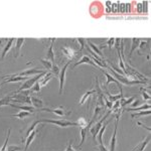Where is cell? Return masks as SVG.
I'll use <instances>...</instances> for the list:
<instances>
[{
	"label": "cell",
	"instance_id": "cell-1",
	"mask_svg": "<svg viewBox=\"0 0 151 151\" xmlns=\"http://www.w3.org/2000/svg\"><path fill=\"white\" fill-rule=\"evenodd\" d=\"M110 114H111V111H108V113L105 114V116L102 117V118L100 119L98 122L95 123V124H92V127H90V132H91L92 136H93V139H94L95 141L97 140V135H98L100 129H101V127L103 126V124H104V122H105V120H106V119L108 118Z\"/></svg>",
	"mask_w": 151,
	"mask_h": 151
},
{
	"label": "cell",
	"instance_id": "cell-2",
	"mask_svg": "<svg viewBox=\"0 0 151 151\" xmlns=\"http://www.w3.org/2000/svg\"><path fill=\"white\" fill-rule=\"evenodd\" d=\"M40 122H45V123H50L53 124V125H57L58 127L62 128H67V127H70V126H75V127H78L77 123L76 122H70L69 120H52V119H40Z\"/></svg>",
	"mask_w": 151,
	"mask_h": 151
},
{
	"label": "cell",
	"instance_id": "cell-3",
	"mask_svg": "<svg viewBox=\"0 0 151 151\" xmlns=\"http://www.w3.org/2000/svg\"><path fill=\"white\" fill-rule=\"evenodd\" d=\"M45 73H47V72H43L42 74L37 75L36 77H33V78H31V79H27L22 85H21L20 88H19L17 91H16V93H19V92H21V91H25V90H30L31 88L33 87V85H35V83L37 82L43 75L45 74Z\"/></svg>",
	"mask_w": 151,
	"mask_h": 151
},
{
	"label": "cell",
	"instance_id": "cell-4",
	"mask_svg": "<svg viewBox=\"0 0 151 151\" xmlns=\"http://www.w3.org/2000/svg\"><path fill=\"white\" fill-rule=\"evenodd\" d=\"M29 94H30V91H29V90L21 91V92H19V93H17V95H13V96H12V100L16 101V103L30 104L31 100H30V97H29Z\"/></svg>",
	"mask_w": 151,
	"mask_h": 151
},
{
	"label": "cell",
	"instance_id": "cell-5",
	"mask_svg": "<svg viewBox=\"0 0 151 151\" xmlns=\"http://www.w3.org/2000/svg\"><path fill=\"white\" fill-rule=\"evenodd\" d=\"M70 64V60H69V62L64 65V68L60 70V75H58V78H60V90H58V94L60 95L63 94V90H64V87H65V73H67V70H68V68H69Z\"/></svg>",
	"mask_w": 151,
	"mask_h": 151
},
{
	"label": "cell",
	"instance_id": "cell-6",
	"mask_svg": "<svg viewBox=\"0 0 151 151\" xmlns=\"http://www.w3.org/2000/svg\"><path fill=\"white\" fill-rule=\"evenodd\" d=\"M121 112L116 114V118H115V128H114V133L112 136V139L110 142V151H115L116 149V143H117V129H118V122H119V118H120Z\"/></svg>",
	"mask_w": 151,
	"mask_h": 151
},
{
	"label": "cell",
	"instance_id": "cell-7",
	"mask_svg": "<svg viewBox=\"0 0 151 151\" xmlns=\"http://www.w3.org/2000/svg\"><path fill=\"white\" fill-rule=\"evenodd\" d=\"M41 111H47V112H50V113H53L55 115L57 116H60V117H64V116H67V115H70L72 114V111H67L63 108L62 106L60 108H55V109H50V108H42Z\"/></svg>",
	"mask_w": 151,
	"mask_h": 151
},
{
	"label": "cell",
	"instance_id": "cell-8",
	"mask_svg": "<svg viewBox=\"0 0 151 151\" xmlns=\"http://www.w3.org/2000/svg\"><path fill=\"white\" fill-rule=\"evenodd\" d=\"M103 73H104V75L106 76V78H107V82H106V88H105V91H107V87L110 85V83H115V84L118 86L119 88V90L121 91V94H123V92H122V85L120 84L117 80L115 79V78L113 77V76H111L110 74H109L108 72H105V70H103Z\"/></svg>",
	"mask_w": 151,
	"mask_h": 151
},
{
	"label": "cell",
	"instance_id": "cell-9",
	"mask_svg": "<svg viewBox=\"0 0 151 151\" xmlns=\"http://www.w3.org/2000/svg\"><path fill=\"white\" fill-rule=\"evenodd\" d=\"M150 142V135H147L146 137L143 139L139 144H137L135 146V147L133 148L132 151H144L146 146L148 145V143Z\"/></svg>",
	"mask_w": 151,
	"mask_h": 151
},
{
	"label": "cell",
	"instance_id": "cell-10",
	"mask_svg": "<svg viewBox=\"0 0 151 151\" xmlns=\"http://www.w3.org/2000/svg\"><path fill=\"white\" fill-rule=\"evenodd\" d=\"M83 64H88V65H93V67L95 68H98L96 65H95V63L92 60V58H90V57H88V55H84L81 60H79L78 63H76V64L73 65V69H75L76 67H78V65H83Z\"/></svg>",
	"mask_w": 151,
	"mask_h": 151
},
{
	"label": "cell",
	"instance_id": "cell-11",
	"mask_svg": "<svg viewBox=\"0 0 151 151\" xmlns=\"http://www.w3.org/2000/svg\"><path fill=\"white\" fill-rule=\"evenodd\" d=\"M25 42V38H17L15 41V50H14V58H17L20 55V50L22 45Z\"/></svg>",
	"mask_w": 151,
	"mask_h": 151
},
{
	"label": "cell",
	"instance_id": "cell-12",
	"mask_svg": "<svg viewBox=\"0 0 151 151\" xmlns=\"http://www.w3.org/2000/svg\"><path fill=\"white\" fill-rule=\"evenodd\" d=\"M27 80V77H22V76H16V75H11L9 79H7L6 81L3 82V84H7V83H17V82H25Z\"/></svg>",
	"mask_w": 151,
	"mask_h": 151
},
{
	"label": "cell",
	"instance_id": "cell-13",
	"mask_svg": "<svg viewBox=\"0 0 151 151\" xmlns=\"http://www.w3.org/2000/svg\"><path fill=\"white\" fill-rule=\"evenodd\" d=\"M52 78H53V75L52 74V73H45V74L43 75L40 80H38V83H40V87L47 86V84L52 79Z\"/></svg>",
	"mask_w": 151,
	"mask_h": 151
},
{
	"label": "cell",
	"instance_id": "cell-14",
	"mask_svg": "<svg viewBox=\"0 0 151 151\" xmlns=\"http://www.w3.org/2000/svg\"><path fill=\"white\" fill-rule=\"evenodd\" d=\"M63 52H64V55L65 58H70V60H73L76 55H77V53H79V52H75L73 48H70L69 47H63Z\"/></svg>",
	"mask_w": 151,
	"mask_h": 151
},
{
	"label": "cell",
	"instance_id": "cell-15",
	"mask_svg": "<svg viewBox=\"0 0 151 151\" xmlns=\"http://www.w3.org/2000/svg\"><path fill=\"white\" fill-rule=\"evenodd\" d=\"M45 70H38L36 69H29V70H22L21 73L19 74H15L16 76H22V77H27V76H31V75H35V74H42Z\"/></svg>",
	"mask_w": 151,
	"mask_h": 151
},
{
	"label": "cell",
	"instance_id": "cell-16",
	"mask_svg": "<svg viewBox=\"0 0 151 151\" xmlns=\"http://www.w3.org/2000/svg\"><path fill=\"white\" fill-rule=\"evenodd\" d=\"M52 43H50V47H48V50H47V60H48L50 62H52V64L55 63V52H53V42L55 41V38H52L50 40Z\"/></svg>",
	"mask_w": 151,
	"mask_h": 151
},
{
	"label": "cell",
	"instance_id": "cell-17",
	"mask_svg": "<svg viewBox=\"0 0 151 151\" xmlns=\"http://www.w3.org/2000/svg\"><path fill=\"white\" fill-rule=\"evenodd\" d=\"M35 135H36V131H35V130H33L32 132H31V133L27 136V137H26V139H25V146H24V150H23V151H27L28 147L31 145L32 141L35 140Z\"/></svg>",
	"mask_w": 151,
	"mask_h": 151
},
{
	"label": "cell",
	"instance_id": "cell-18",
	"mask_svg": "<svg viewBox=\"0 0 151 151\" xmlns=\"http://www.w3.org/2000/svg\"><path fill=\"white\" fill-rule=\"evenodd\" d=\"M31 103H32V107H35V109H42L43 108V101L40 98L37 97H30Z\"/></svg>",
	"mask_w": 151,
	"mask_h": 151
},
{
	"label": "cell",
	"instance_id": "cell-19",
	"mask_svg": "<svg viewBox=\"0 0 151 151\" xmlns=\"http://www.w3.org/2000/svg\"><path fill=\"white\" fill-rule=\"evenodd\" d=\"M9 106L13 107V108H16V109H19L21 111H27V112H30V113H33L35 111V108L32 106H27V105H24V106H21V105H14V104H10Z\"/></svg>",
	"mask_w": 151,
	"mask_h": 151
},
{
	"label": "cell",
	"instance_id": "cell-20",
	"mask_svg": "<svg viewBox=\"0 0 151 151\" xmlns=\"http://www.w3.org/2000/svg\"><path fill=\"white\" fill-rule=\"evenodd\" d=\"M87 43L90 45V47H91V48H90V50H92V52H93L95 53V55H98V57H100V58H103V53H102L101 50H100V48H99L98 45H95V43H93L91 40H87Z\"/></svg>",
	"mask_w": 151,
	"mask_h": 151
},
{
	"label": "cell",
	"instance_id": "cell-21",
	"mask_svg": "<svg viewBox=\"0 0 151 151\" xmlns=\"http://www.w3.org/2000/svg\"><path fill=\"white\" fill-rule=\"evenodd\" d=\"M140 41H141L140 38H132V40H131V50H130V52H129V58H130L131 55H133L134 50L139 47Z\"/></svg>",
	"mask_w": 151,
	"mask_h": 151
},
{
	"label": "cell",
	"instance_id": "cell-22",
	"mask_svg": "<svg viewBox=\"0 0 151 151\" xmlns=\"http://www.w3.org/2000/svg\"><path fill=\"white\" fill-rule=\"evenodd\" d=\"M109 123H110V121H107L106 123L103 124V126L101 127L100 129L99 133H98V141H99V144H103V136H104V132L105 130H106L107 126L109 125Z\"/></svg>",
	"mask_w": 151,
	"mask_h": 151
},
{
	"label": "cell",
	"instance_id": "cell-23",
	"mask_svg": "<svg viewBox=\"0 0 151 151\" xmlns=\"http://www.w3.org/2000/svg\"><path fill=\"white\" fill-rule=\"evenodd\" d=\"M13 41H14V38H10V40H8V42L6 43V45L4 47L3 50H2V52H1V58H5V55H7V52H8L9 50H10V48L12 47V43H13Z\"/></svg>",
	"mask_w": 151,
	"mask_h": 151
},
{
	"label": "cell",
	"instance_id": "cell-24",
	"mask_svg": "<svg viewBox=\"0 0 151 151\" xmlns=\"http://www.w3.org/2000/svg\"><path fill=\"white\" fill-rule=\"evenodd\" d=\"M106 94H107V96H108V98H109V101H111L112 103H115L116 101H119V100H121L123 98V94H119V95H112L109 93L108 91H106Z\"/></svg>",
	"mask_w": 151,
	"mask_h": 151
},
{
	"label": "cell",
	"instance_id": "cell-25",
	"mask_svg": "<svg viewBox=\"0 0 151 151\" xmlns=\"http://www.w3.org/2000/svg\"><path fill=\"white\" fill-rule=\"evenodd\" d=\"M94 94H96V90H90V91H87L86 93L83 95V98L81 99V101H80V105H83V104L86 103V101L89 99V97Z\"/></svg>",
	"mask_w": 151,
	"mask_h": 151
},
{
	"label": "cell",
	"instance_id": "cell-26",
	"mask_svg": "<svg viewBox=\"0 0 151 151\" xmlns=\"http://www.w3.org/2000/svg\"><path fill=\"white\" fill-rule=\"evenodd\" d=\"M29 116H31V113H30V112H27V111H19L18 113L11 115V117H14V118H18V119H24V118H26V117H29Z\"/></svg>",
	"mask_w": 151,
	"mask_h": 151
},
{
	"label": "cell",
	"instance_id": "cell-27",
	"mask_svg": "<svg viewBox=\"0 0 151 151\" xmlns=\"http://www.w3.org/2000/svg\"><path fill=\"white\" fill-rule=\"evenodd\" d=\"M12 101V96L11 95H7V96L3 97L2 99H0V107L2 106H8L11 104Z\"/></svg>",
	"mask_w": 151,
	"mask_h": 151
},
{
	"label": "cell",
	"instance_id": "cell-28",
	"mask_svg": "<svg viewBox=\"0 0 151 151\" xmlns=\"http://www.w3.org/2000/svg\"><path fill=\"white\" fill-rule=\"evenodd\" d=\"M150 104H144V105H142V106H140V107H136V108H128L126 111H128V112H132V111H145V110H150Z\"/></svg>",
	"mask_w": 151,
	"mask_h": 151
},
{
	"label": "cell",
	"instance_id": "cell-29",
	"mask_svg": "<svg viewBox=\"0 0 151 151\" xmlns=\"http://www.w3.org/2000/svg\"><path fill=\"white\" fill-rule=\"evenodd\" d=\"M134 100H135V97H131V98H129V99H125L123 97V98L120 100V106H121V108H123V107L127 106V105H129V104H132L133 102H134Z\"/></svg>",
	"mask_w": 151,
	"mask_h": 151
},
{
	"label": "cell",
	"instance_id": "cell-30",
	"mask_svg": "<svg viewBox=\"0 0 151 151\" xmlns=\"http://www.w3.org/2000/svg\"><path fill=\"white\" fill-rule=\"evenodd\" d=\"M40 63L43 65V67L45 68L47 70H52V63L50 62L48 60H47V58H41L40 60Z\"/></svg>",
	"mask_w": 151,
	"mask_h": 151
},
{
	"label": "cell",
	"instance_id": "cell-31",
	"mask_svg": "<svg viewBox=\"0 0 151 151\" xmlns=\"http://www.w3.org/2000/svg\"><path fill=\"white\" fill-rule=\"evenodd\" d=\"M76 123H77L78 127H85V126H88V124H89V123L87 122L86 119L84 118V117H80Z\"/></svg>",
	"mask_w": 151,
	"mask_h": 151
},
{
	"label": "cell",
	"instance_id": "cell-32",
	"mask_svg": "<svg viewBox=\"0 0 151 151\" xmlns=\"http://www.w3.org/2000/svg\"><path fill=\"white\" fill-rule=\"evenodd\" d=\"M140 92H141V94H142L143 100H144V101H149L151 97H150V95L148 94V92L146 91L144 88H140Z\"/></svg>",
	"mask_w": 151,
	"mask_h": 151
},
{
	"label": "cell",
	"instance_id": "cell-33",
	"mask_svg": "<svg viewBox=\"0 0 151 151\" xmlns=\"http://www.w3.org/2000/svg\"><path fill=\"white\" fill-rule=\"evenodd\" d=\"M10 132H11V129H9L8 130V134H7V137L5 141H4L3 145H2V147L0 148V151H6L7 149V144H8V140H9V137H10Z\"/></svg>",
	"mask_w": 151,
	"mask_h": 151
},
{
	"label": "cell",
	"instance_id": "cell-34",
	"mask_svg": "<svg viewBox=\"0 0 151 151\" xmlns=\"http://www.w3.org/2000/svg\"><path fill=\"white\" fill-rule=\"evenodd\" d=\"M40 83H38V81L35 83V85H33V87L31 88L29 91H30V93H40Z\"/></svg>",
	"mask_w": 151,
	"mask_h": 151
},
{
	"label": "cell",
	"instance_id": "cell-35",
	"mask_svg": "<svg viewBox=\"0 0 151 151\" xmlns=\"http://www.w3.org/2000/svg\"><path fill=\"white\" fill-rule=\"evenodd\" d=\"M151 114V111L150 110H147V111H141V112H138L136 114H133L132 115V118H136V117H141V116H146V115H150Z\"/></svg>",
	"mask_w": 151,
	"mask_h": 151
},
{
	"label": "cell",
	"instance_id": "cell-36",
	"mask_svg": "<svg viewBox=\"0 0 151 151\" xmlns=\"http://www.w3.org/2000/svg\"><path fill=\"white\" fill-rule=\"evenodd\" d=\"M52 74L53 76H58L60 75V68H58V65H57L55 64H52Z\"/></svg>",
	"mask_w": 151,
	"mask_h": 151
},
{
	"label": "cell",
	"instance_id": "cell-37",
	"mask_svg": "<svg viewBox=\"0 0 151 151\" xmlns=\"http://www.w3.org/2000/svg\"><path fill=\"white\" fill-rule=\"evenodd\" d=\"M20 150H21L20 146H16V145H9L6 149V151H20Z\"/></svg>",
	"mask_w": 151,
	"mask_h": 151
},
{
	"label": "cell",
	"instance_id": "cell-38",
	"mask_svg": "<svg viewBox=\"0 0 151 151\" xmlns=\"http://www.w3.org/2000/svg\"><path fill=\"white\" fill-rule=\"evenodd\" d=\"M104 102L106 103V104H105V107H107V108H109V109L111 110V109H112V106H113V103H112L111 101H109V100L107 99L106 97L104 98Z\"/></svg>",
	"mask_w": 151,
	"mask_h": 151
},
{
	"label": "cell",
	"instance_id": "cell-39",
	"mask_svg": "<svg viewBox=\"0 0 151 151\" xmlns=\"http://www.w3.org/2000/svg\"><path fill=\"white\" fill-rule=\"evenodd\" d=\"M77 40H78V42L80 43V45H81V50H80V52H81L82 50L85 47V42H86V40H85L84 38H77Z\"/></svg>",
	"mask_w": 151,
	"mask_h": 151
},
{
	"label": "cell",
	"instance_id": "cell-40",
	"mask_svg": "<svg viewBox=\"0 0 151 151\" xmlns=\"http://www.w3.org/2000/svg\"><path fill=\"white\" fill-rule=\"evenodd\" d=\"M107 45H108V47L109 48H111L112 47H113L114 45H115V38H113V37H111V38H109L108 40H107Z\"/></svg>",
	"mask_w": 151,
	"mask_h": 151
},
{
	"label": "cell",
	"instance_id": "cell-41",
	"mask_svg": "<svg viewBox=\"0 0 151 151\" xmlns=\"http://www.w3.org/2000/svg\"><path fill=\"white\" fill-rule=\"evenodd\" d=\"M147 45H148V41H147V40L140 41V43H139V47H140V50H145V48L147 47Z\"/></svg>",
	"mask_w": 151,
	"mask_h": 151
},
{
	"label": "cell",
	"instance_id": "cell-42",
	"mask_svg": "<svg viewBox=\"0 0 151 151\" xmlns=\"http://www.w3.org/2000/svg\"><path fill=\"white\" fill-rule=\"evenodd\" d=\"M73 141L72 140H70V142H69V144H68V147H67V149H65V151H75V149L73 148Z\"/></svg>",
	"mask_w": 151,
	"mask_h": 151
},
{
	"label": "cell",
	"instance_id": "cell-43",
	"mask_svg": "<svg viewBox=\"0 0 151 151\" xmlns=\"http://www.w3.org/2000/svg\"><path fill=\"white\" fill-rule=\"evenodd\" d=\"M98 150L99 151H108V149H107V148L105 147L104 144H99L98 145Z\"/></svg>",
	"mask_w": 151,
	"mask_h": 151
},
{
	"label": "cell",
	"instance_id": "cell-44",
	"mask_svg": "<svg viewBox=\"0 0 151 151\" xmlns=\"http://www.w3.org/2000/svg\"><path fill=\"white\" fill-rule=\"evenodd\" d=\"M138 104H139V100H134V102H133V103H132V108H136V107H137V105Z\"/></svg>",
	"mask_w": 151,
	"mask_h": 151
},
{
	"label": "cell",
	"instance_id": "cell-45",
	"mask_svg": "<svg viewBox=\"0 0 151 151\" xmlns=\"http://www.w3.org/2000/svg\"><path fill=\"white\" fill-rule=\"evenodd\" d=\"M0 43H1V41H0Z\"/></svg>",
	"mask_w": 151,
	"mask_h": 151
}]
</instances>
